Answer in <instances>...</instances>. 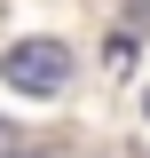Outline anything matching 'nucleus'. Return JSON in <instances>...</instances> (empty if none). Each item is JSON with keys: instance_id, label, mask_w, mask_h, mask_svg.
Returning <instances> with one entry per match:
<instances>
[{"instance_id": "obj_3", "label": "nucleus", "mask_w": 150, "mask_h": 158, "mask_svg": "<svg viewBox=\"0 0 150 158\" xmlns=\"http://www.w3.org/2000/svg\"><path fill=\"white\" fill-rule=\"evenodd\" d=\"M142 111H150V87H142Z\"/></svg>"}, {"instance_id": "obj_1", "label": "nucleus", "mask_w": 150, "mask_h": 158, "mask_svg": "<svg viewBox=\"0 0 150 158\" xmlns=\"http://www.w3.org/2000/svg\"><path fill=\"white\" fill-rule=\"evenodd\" d=\"M0 79H8V87H16V95H63V87H71V48H63V40H16V48H8V56H0Z\"/></svg>"}, {"instance_id": "obj_2", "label": "nucleus", "mask_w": 150, "mask_h": 158, "mask_svg": "<svg viewBox=\"0 0 150 158\" xmlns=\"http://www.w3.org/2000/svg\"><path fill=\"white\" fill-rule=\"evenodd\" d=\"M8 142H16V135H8V127H0V150H8Z\"/></svg>"}]
</instances>
